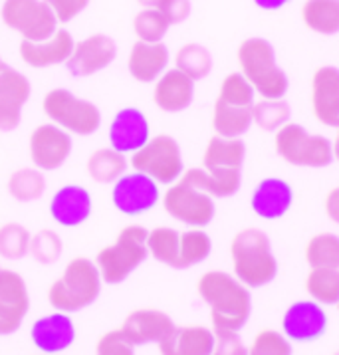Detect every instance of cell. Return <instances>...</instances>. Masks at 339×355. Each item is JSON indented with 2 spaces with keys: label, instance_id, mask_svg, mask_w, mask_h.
Listing matches in <instances>:
<instances>
[{
  "label": "cell",
  "instance_id": "1",
  "mask_svg": "<svg viewBox=\"0 0 339 355\" xmlns=\"http://www.w3.org/2000/svg\"><path fill=\"white\" fill-rule=\"evenodd\" d=\"M197 292L211 310L214 331H241L250 320L252 296L236 276L223 270L205 272Z\"/></svg>",
  "mask_w": 339,
  "mask_h": 355
},
{
  "label": "cell",
  "instance_id": "2",
  "mask_svg": "<svg viewBox=\"0 0 339 355\" xmlns=\"http://www.w3.org/2000/svg\"><path fill=\"white\" fill-rule=\"evenodd\" d=\"M101 274L94 260L78 256L71 258L54 284L48 290V302L56 312L76 313L85 310L99 298Z\"/></svg>",
  "mask_w": 339,
  "mask_h": 355
},
{
  "label": "cell",
  "instance_id": "3",
  "mask_svg": "<svg viewBox=\"0 0 339 355\" xmlns=\"http://www.w3.org/2000/svg\"><path fill=\"white\" fill-rule=\"evenodd\" d=\"M234 276L246 288L270 284L278 274V260L272 254L270 239L258 228L241 230L230 244Z\"/></svg>",
  "mask_w": 339,
  "mask_h": 355
},
{
  "label": "cell",
  "instance_id": "4",
  "mask_svg": "<svg viewBox=\"0 0 339 355\" xmlns=\"http://www.w3.org/2000/svg\"><path fill=\"white\" fill-rule=\"evenodd\" d=\"M147 234L149 230L141 225H129L121 228L113 244L101 248L96 256V266L101 274V282L121 284L147 260Z\"/></svg>",
  "mask_w": 339,
  "mask_h": 355
},
{
  "label": "cell",
  "instance_id": "5",
  "mask_svg": "<svg viewBox=\"0 0 339 355\" xmlns=\"http://www.w3.org/2000/svg\"><path fill=\"white\" fill-rule=\"evenodd\" d=\"M242 76L264 100H282L288 92V76L276 64L274 46L264 38H248L238 48Z\"/></svg>",
  "mask_w": 339,
  "mask_h": 355
},
{
  "label": "cell",
  "instance_id": "6",
  "mask_svg": "<svg viewBox=\"0 0 339 355\" xmlns=\"http://www.w3.org/2000/svg\"><path fill=\"white\" fill-rule=\"evenodd\" d=\"M42 110L54 125L68 131L70 135L89 137L101 128V112L98 105L73 96L70 89L64 87H56L44 96Z\"/></svg>",
  "mask_w": 339,
  "mask_h": 355
},
{
  "label": "cell",
  "instance_id": "7",
  "mask_svg": "<svg viewBox=\"0 0 339 355\" xmlns=\"http://www.w3.org/2000/svg\"><path fill=\"white\" fill-rule=\"evenodd\" d=\"M129 165L133 171L151 177L157 185H173L184 173L181 147L165 133L151 137L139 151H135L129 159Z\"/></svg>",
  "mask_w": 339,
  "mask_h": 355
},
{
  "label": "cell",
  "instance_id": "8",
  "mask_svg": "<svg viewBox=\"0 0 339 355\" xmlns=\"http://www.w3.org/2000/svg\"><path fill=\"white\" fill-rule=\"evenodd\" d=\"M276 151L297 167H327L333 159V145L324 135H311L297 123H286L276 131Z\"/></svg>",
  "mask_w": 339,
  "mask_h": 355
},
{
  "label": "cell",
  "instance_id": "9",
  "mask_svg": "<svg viewBox=\"0 0 339 355\" xmlns=\"http://www.w3.org/2000/svg\"><path fill=\"white\" fill-rule=\"evenodd\" d=\"M2 20L28 42H46L58 30V18L44 0H4Z\"/></svg>",
  "mask_w": 339,
  "mask_h": 355
},
{
  "label": "cell",
  "instance_id": "10",
  "mask_svg": "<svg viewBox=\"0 0 339 355\" xmlns=\"http://www.w3.org/2000/svg\"><path fill=\"white\" fill-rule=\"evenodd\" d=\"M163 209L175 220L193 228L211 225L216 211L211 195H207L197 187L189 185L183 179L169 185L167 193L163 195Z\"/></svg>",
  "mask_w": 339,
  "mask_h": 355
},
{
  "label": "cell",
  "instance_id": "11",
  "mask_svg": "<svg viewBox=\"0 0 339 355\" xmlns=\"http://www.w3.org/2000/svg\"><path fill=\"white\" fill-rule=\"evenodd\" d=\"M161 199L159 185L151 177L139 171H131L121 175L112 189L113 207L121 214L128 216H141L153 211Z\"/></svg>",
  "mask_w": 339,
  "mask_h": 355
},
{
  "label": "cell",
  "instance_id": "12",
  "mask_svg": "<svg viewBox=\"0 0 339 355\" xmlns=\"http://www.w3.org/2000/svg\"><path fill=\"white\" fill-rule=\"evenodd\" d=\"M71 135L54 123H44L30 135V159L40 171H58L71 155Z\"/></svg>",
  "mask_w": 339,
  "mask_h": 355
},
{
  "label": "cell",
  "instance_id": "13",
  "mask_svg": "<svg viewBox=\"0 0 339 355\" xmlns=\"http://www.w3.org/2000/svg\"><path fill=\"white\" fill-rule=\"evenodd\" d=\"M30 310L28 286L18 272L0 268V336L20 329Z\"/></svg>",
  "mask_w": 339,
  "mask_h": 355
},
{
  "label": "cell",
  "instance_id": "14",
  "mask_svg": "<svg viewBox=\"0 0 339 355\" xmlns=\"http://www.w3.org/2000/svg\"><path fill=\"white\" fill-rule=\"evenodd\" d=\"M327 329V313L324 306L313 300L294 302L282 318V334L290 341H315Z\"/></svg>",
  "mask_w": 339,
  "mask_h": 355
},
{
  "label": "cell",
  "instance_id": "15",
  "mask_svg": "<svg viewBox=\"0 0 339 355\" xmlns=\"http://www.w3.org/2000/svg\"><path fill=\"white\" fill-rule=\"evenodd\" d=\"M117 56V46L105 34H94L73 46L66 66L73 78H87L107 68Z\"/></svg>",
  "mask_w": 339,
  "mask_h": 355
},
{
  "label": "cell",
  "instance_id": "16",
  "mask_svg": "<svg viewBox=\"0 0 339 355\" xmlns=\"http://www.w3.org/2000/svg\"><path fill=\"white\" fill-rule=\"evenodd\" d=\"M28 78L10 66L0 70V131H15L22 121V107L30 98Z\"/></svg>",
  "mask_w": 339,
  "mask_h": 355
},
{
  "label": "cell",
  "instance_id": "17",
  "mask_svg": "<svg viewBox=\"0 0 339 355\" xmlns=\"http://www.w3.org/2000/svg\"><path fill=\"white\" fill-rule=\"evenodd\" d=\"M151 139L149 121L137 107H123L110 125V147L123 155H133Z\"/></svg>",
  "mask_w": 339,
  "mask_h": 355
},
{
  "label": "cell",
  "instance_id": "18",
  "mask_svg": "<svg viewBox=\"0 0 339 355\" xmlns=\"http://www.w3.org/2000/svg\"><path fill=\"white\" fill-rule=\"evenodd\" d=\"M94 200L89 191L82 185H64L50 200V216L60 227L76 228L89 220Z\"/></svg>",
  "mask_w": 339,
  "mask_h": 355
},
{
  "label": "cell",
  "instance_id": "19",
  "mask_svg": "<svg viewBox=\"0 0 339 355\" xmlns=\"http://www.w3.org/2000/svg\"><path fill=\"white\" fill-rule=\"evenodd\" d=\"M30 338L36 349H40L42 354H62L76 340V326L71 322L70 313H48L34 322L30 329Z\"/></svg>",
  "mask_w": 339,
  "mask_h": 355
},
{
  "label": "cell",
  "instance_id": "20",
  "mask_svg": "<svg viewBox=\"0 0 339 355\" xmlns=\"http://www.w3.org/2000/svg\"><path fill=\"white\" fill-rule=\"evenodd\" d=\"M311 107L327 128H339V68H318L311 80Z\"/></svg>",
  "mask_w": 339,
  "mask_h": 355
},
{
  "label": "cell",
  "instance_id": "21",
  "mask_svg": "<svg viewBox=\"0 0 339 355\" xmlns=\"http://www.w3.org/2000/svg\"><path fill=\"white\" fill-rule=\"evenodd\" d=\"M175 327L177 326L171 320L169 313L143 308L129 313L123 320L121 331L133 345H147V343H161Z\"/></svg>",
  "mask_w": 339,
  "mask_h": 355
},
{
  "label": "cell",
  "instance_id": "22",
  "mask_svg": "<svg viewBox=\"0 0 339 355\" xmlns=\"http://www.w3.org/2000/svg\"><path fill=\"white\" fill-rule=\"evenodd\" d=\"M195 98V82L181 70H167L155 84L153 100L159 110L167 114L184 112Z\"/></svg>",
  "mask_w": 339,
  "mask_h": 355
},
{
  "label": "cell",
  "instance_id": "23",
  "mask_svg": "<svg viewBox=\"0 0 339 355\" xmlns=\"http://www.w3.org/2000/svg\"><path fill=\"white\" fill-rule=\"evenodd\" d=\"M73 38L68 30H56V34L46 42H20V58L32 68H48L68 62L73 52Z\"/></svg>",
  "mask_w": 339,
  "mask_h": 355
},
{
  "label": "cell",
  "instance_id": "24",
  "mask_svg": "<svg viewBox=\"0 0 339 355\" xmlns=\"http://www.w3.org/2000/svg\"><path fill=\"white\" fill-rule=\"evenodd\" d=\"M292 202H294L292 187L276 177H270V179H264L262 183H258L252 193V200H250L252 211L266 220H276V218L284 216L290 211Z\"/></svg>",
  "mask_w": 339,
  "mask_h": 355
},
{
  "label": "cell",
  "instance_id": "25",
  "mask_svg": "<svg viewBox=\"0 0 339 355\" xmlns=\"http://www.w3.org/2000/svg\"><path fill=\"white\" fill-rule=\"evenodd\" d=\"M214 347V331L205 326L175 327L159 343L161 355H211Z\"/></svg>",
  "mask_w": 339,
  "mask_h": 355
},
{
  "label": "cell",
  "instance_id": "26",
  "mask_svg": "<svg viewBox=\"0 0 339 355\" xmlns=\"http://www.w3.org/2000/svg\"><path fill=\"white\" fill-rule=\"evenodd\" d=\"M169 64V48L163 42L147 44L135 42L129 54L128 68L129 73L143 84H151L159 80V76L165 71Z\"/></svg>",
  "mask_w": 339,
  "mask_h": 355
},
{
  "label": "cell",
  "instance_id": "27",
  "mask_svg": "<svg viewBox=\"0 0 339 355\" xmlns=\"http://www.w3.org/2000/svg\"><path fill=\"white\" fill-rule=\"evenodd\" d=\"M183 181L197 187L211 197H232L241 189V171L238 169H189L184 171Z\"/></svg>",
  "mask_w": 339,
  "mask_h": 355
},
{
  "label": "cell",
  "instance_id": "28",
  "mask_svg": "<svg viewBox=\"0 0 339 355\" xmlns=\"http://www.w3.org/2000/svg\"><path fill=\"white\" fill-rule=\"evenodd\" d=\"M128 155L115 151L113 147L96 149L92 155L87 157V163H85L87 175L92 177V181H96L99 185L115 183L121 175L128 173Z\"/></svg>",
  "mask_w": 339,
  "mask_h": 355
},
{
  "label": "cell",
  "instance_id": "29",
  "mask_svg": "<svg viewBox=\"0 0 339 355\" xmlns=\"http://www.w3.org/2000/svg\"><path fill=\"white\" fill-rule=\"evenodd\" d=\"M252 123H254L252 107L230 105L223 100H216L214 103L212 128L216 131V135L228 137V139H241V135H244Z\"/></svg>",
  "mask_w": 339,
  "mask_h": 355
},
{
  "label": "cell",
  "instance_id": "30",
  "mask_svg": "<svg viewBox=\"0 0 339 355\" xmlns=\"http://www.w3.org/2000/svg\"><path fill=\"white\" fill-rule=\"evenodd\" d=\"M246 155V145L241 139H228L214 135L202 157V165L207 171L214 169H238L241 171Z\"/></svg>",
  "mask_w": 339,
  "mask_h": 355
},
{
  "label": "cell",
  "instance_id": "31",
  "mask_svg": "<svg viewBox=\"0 0 339 355\" xmlns=\"http://www.w3.org/2000/svg\"><path fill=\"white\" fill-rule=\"evenodd\" d=\"M302 18L313 32L333 36L339 32V0H306L302 6Z\"/></svg>",
  "mask_w": 339,
  "mask_h": 355
},
{
  "label": "cell",
  "instance_id": "32",
  "mask_svg": "<svg viewBox=\"0 0 339 355\" xmlns=\"http://www.w3.org/2000/svg\"><path fill=\"white\" fill-rule=\"evenodd\" d=\"M179 248H181V232L179 230L171 227H155L149 230L147 250H149V256H153L157 262L181 270Z\"/></svg>",
  "mask_w": 339,
  "mask_h": 355
},
{
  "label": "cell",
  "instance_id": "33",
  "mask_svg": "<svg viewBox=\"0 0 339 355\" xmlns=\"http://www.w3.org/2000/svg\"><path fill=\"white\" fill-rule=\"evenodd\" d=\"M306 292L320 306H338L339 268H311L306 278Z\"/></svg>",
  "mask_w": 339,
  "mask_h": 355
},
{
  "label": "cell",
  "instance_id": "34",
  "mask_svg": "<svg viewBox=\"0 0 339 355\" xmlns=\"http://www.w3.org/2000/svg\"><path fill=\"white\" fill-rule=\"evenodd\" d=\"M8 193L18 202H32L42 199L46 193V179L36 167H22L15 171L8 179Z\"/></svg>",
  "mask_w": 339,
  "mask_h": 355
},
{
  "label": "cell",
  "instance_id": "35",
  "mask_svg": "<svg viewBox=\"0 0 339 355\" xmlns=\"http://www.w3.org/2000/svg\"><path fill=\"white\" fill-rule=\"evenodd\" d=\"M306 260L311 268H339V236L333 232L315 234L306 246Z\"/></svg>",
  "mask_w": 339,
  "mask_h": 355
},
{
  "label": "cell",
  "instance_id": "36",
  "mask_svg": "<svg viewBox=\"0 0 339 355\" xmlns=\"http://www.w3.org/2000/svg\"><path fill=\"white\" fill-rule=\"evenodd\" d=\"M212 252L211 236L202 228H189L181 232V248H179V260L181 270L197 266L205 262Z\"/></svg>",
  "mask_w": 339,
  "mask_h": 355
},
{
  "label": "cell",
  "instance_id": "37",
  "mask_svg": "<svg viewBox=\"0 0 339 355\" xmlns=\"http://www.w3.org/2000/svg\"><path fill=\"white\" fill-rule=\"evenodd\" d=\"M177 70H181L184 76H189L193 82L207 78L212 70L211 52L200 44H184L177 52L175 58Z\"/></svg>",
  "mask_w": 339,
  "mask_h": 355
},
{
  "label": "cell",
  "instance_id": "38",
  "mask_svg": "<svg viewBox=\"0 0 339 355\" xmlns=\"http://www.w3.org/2000/svg\"><path fill=\"white\" fill-rule=\"evenodd\" d=\"M30 250V232L20 223L0 227V256L6 260H22Z\"/></svg>",
  "mask_w": 339,
  "mask_h": 355
},
{
  "label": "cell",
  "instance_id": "39",
  "mask_svg": "<svg viewBox=\"0 0 339 355\" xmlns=\"http://www.w3.org/2000/svg\"><path fill=\"white\" fill-rule=\"evenodd\" d=\"M64 252V242L60 239L56 230L52 228H42L34 236H30V250L28 254L38 262V264H54L60 260Z\"/></svg>",
  "mask_w": 339,
  "mask_h": 355
},
{
  "label": "cell",
  "instance_id": "40",
  "mask_svg": "<svg viewBox=\"0 0 339 355\" xmlns=\"http://www.w3.org/2000/svg\"><path fill=\"white\" fill-rule=\"evenodd\" d=\"M169 26L171 24L167 22V18L159 12V8H143L133 20V28H135L137 38L147 44L161 42Z\"/></svg>",
  "mask_w": 339,
  "mask_h": 355
},
{
  "label": "cell",
  "instance_id": "41",
  "mask_svg": "<svg viewBox=\"0 0 339 355\" xmlns=\"http://www.w3.org/2000/svg\"><path fill=\"white\" fill-rule=\"evenodd\" d=\"M252 119L258 128L278 131L290 119V105L284 100H264L252 105Z\"/></svg>",
  "mask_w": 339,
  "mask_h": 355
},
{
  "label": "cell",
  "instance_id": "42",
  "mask_svg": "<svg viewBox=\"0 0 339 355\" xmlns=\"http://www.w3.org/2000/svg\"><path fill=\"white\" fill-rule=\"evenodd\" d=\"M254 96L256 89L252 87V84L242 76V71H234V73H228L223 80L218 100L226 101L230 105H238V107H252Z\"/></svg>",
  "mask_w": 339,
  "mask_h": 355
},
{
  "label": "cell",
  "instance_id": "43",
  "mask_svg": "<svg viewBox=\"0 0 339 355\" xmlns=\"http://www.w3.org/2000/svg\"><path fill=\"white\" fill-rule=\"evenodd\" d=\"M242 355H292V343L276 329H262Z\"/></svg>",
  "mask_w": 339,
  "mask_h": 355
},
{
  "label": "cell",
  "instance_id": "44",
  "mask_svg": "<svg viewBox=\"0 0 339 355\" xmlns=\"http://www.w3.org/2000/svg\"><path fill=\"white\" fill-rule=\"evenodd\" d=\"M96 355H135V345L121 329L103 334L96 343Z\"/></svg>",
  "mask_w": 339,
  "mask_h": 355
},
{
  "label": "cell",
  "instance_id": "45",
  "mask_svg": "<svg viewBox=\"0 0 339 355\" xmlns=\"http://www.w3.org/2000/svg\"><path fill=\"white\" fill-rule=\"evenodd\" d=\"M244 349L246 347L238 331H214V347L211 355H242Z\"/></svg>",
  "mask_w": 339,
  "mask_h": 355
},
{
  "label": "cell",
  "instance_id": "46",
  "mask_svg": "<svg viewBox=\"0 0 339 355\" xmlns=\"http://www.w3.org/2000/svg\"><path fill=\"white\" fill-rule=\"evenodd\" d=\"M44 2L52 8L58 22H64V24L71 22L89 4V0H44Z\"/></svg>",
  "mask_w": 339,
  "mask_h": 355
},
{
  "label": "cell",
  "instance_id": "47",
  "mask_svg": "<svg viewBox=\"0 0 339 355\" xmlns=\"http://www.w3.org/2000/svg\"><path fill=\"white\" fill-rule=\"evenodd\" d=\"M157 8L169 24H181L191 15V0H161Z\"/></svg>",
  "mask_w": 339,
  "mask_h": 355
},
{
  "label": "cell",
  "instance_id": "48",
  "mask_svg": "<svg viewBox=\"0 0 339 355\" xmlns=\"http://www.w3.org/2000/svg\"><path fill=\"white\" fill-rule=\"evenodd\" d=\"M325 213H327V216H329L333 223H338L339 225V187H336V189L327 195V199H325Z\"/></svg>",
  "mask_w": 339,
  "mask_h": 355
},
{
  "label": "cell",
  "instance_id": "49",
  "mask_svg": "<svg viewBox=\"0 0 339 355\" xmlns=\"http://www.w3.org/2000/svg\"><path fill=\"white\" fill-rule=\"evenodd\" d=\"M254 4L262 10H278L284 4H288V0H254Z\"/></svg>",
  "mask_w": 339,
  "mask_h": 355
},
{
  "label": "cell",
  "instance_id": "50",
  "mask_svg": "<svg viewBox=\"0 0 339 355\" xmlns=\"http://www.w3.org/2000/svg\"><path fill=\"white\" fill-rule=\"evenodd\" d=\"M137 2L141 4L143 8H157L161 0H137Z\"/></svg>",
  "mask_w": 339,
  "mask_h": 355
},
{
  "label": "cell",
  "instance_id": "51",
  "mask_svg": "<svg viewBox=\"0 0 339 355\" xmlns=\"http://www.w3.org/2000/svg\"><path fill=\"white\" fill-rule=\"evenodd\" d=\"M333 145V157L339 161V128H338V135H336V141L331 143Z\"/></svg>",
  "mask_w": 339,
  "mask_h": 355
},
{
  "label": "cell",
  "instance_id": "52",
  "mask_svg": "<svg viewBox=\"0 0 339 355\" xmlns=\"http://www.w3.org/2000/svg\"><path fill=\"white\" fill-rule=\"evenodd\" d=\"M4 66H6V64H4V62H2V60H0V70H2V68H4Z\"/></svg>",
  "mask_w": 339,
  "mask_h": 355
},
{
  "label": "cell",
  "instance_id": "53",
  "mask_svg": "<svg viewBox=\"0 0 339 355\" xmlns=\"http://www.w3.org/2000/svg\"><path fill=\"white\" fill-rule=\"evenodd\" d=\"M333 355H339V349H338V352H336V354H333Z\"/></svg>",
  "mask_w": 339,
  "mask_h": 355
},
{
  "label": "cell",
  "instance_id": "54",
  "mask_svg": "<svg viewBox=\"0 0 339 355\" xmlns=\"http://www.w3.org/2000/svg\"><path fill=\"white\" fill-rule=\"evenodd\" d=\"M338 310H339V304H338Z\"/></svg>",
  "mask_w": 339,
  "mask_h": 355
},
{
  "label": "cell",
  "instance_id": "55",
  "mask_svg": "<svg viewBox=\"0 0 339 355\" xmlns=\"http://www.w3.org/2000/svg\"><path fill=\"white\" fill-rule=\"evenodd\" d=\"M42 355H48V354H42Z\"/></svg>",
  "mask_w": 339,
  "mask_h": 355
}]
</instances>
